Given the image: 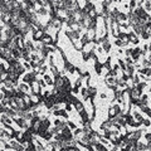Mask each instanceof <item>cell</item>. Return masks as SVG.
Returning <instances> with one entry per match:
<instances>
[{"instance_id": "cell-1", "label": "cell", "mask_w": 151, "mask_h": 151, "mask_svg": "<svg viewBox=\"0 0 151 151\" xmlns=\"http://www.w3.org/2000/svg\"><path fill=\"white\" fill-rule=\"evenodd\" d=\"M45 33L43 32V30H40V29H38L37 32H34V34H33V38H34V40H40L42 38H43V35H44Z\"/></svg>"}, {"instance_id": "cell-2", "label": "cell", "mask_w": 151, "mask_h": 151, "mask_svg": "<svg viewBox=\"0 0 151 151\" xmlns=\"http://www.w3.org/2000/svg\"><path fill=\"white\" fill-rule=\"evenodd\" d=\"M66 69H67V72H69V73H73V72L76 71L74 66H73V64H71L68 61H66Z\"/></svg>"}, {"instance_id": "cell-3", "label": "cell", "mask_w": 151, "mask_h": 151, "mask_svg": "<svg viewBox=\"0 0 151 151\" xmlns=\"http://www.w3.org/2000/svg\"><path fill=\"white\" fill-rule=\"evenodd\" d=\"M74 106H76V108H77V111H78V112H79V113H81V112H82V111H83V110H84V107H83V105H82V103H81V102H79V101H78V102H77V103H76V105H74Z\"/></svg>"}, {"instance_id": "cell-4", "label": "cell", "mask_w": 151, "mask_h": 151, "mask_svg": "<svg viewBox=\"0 0 151 151\" xmlns=\"http://www.w3.org/2000/svg\"><path fill=\"white\" fill-rule=\"evenodd\" d=\"M81 92H82V96L84 97V100H87V98L89 97V93H88V89H87V88H83Z\"/></svg>"}, {"instance_id": "cell-5", "label": "cell", "mask_w": 151, "mask_h": 151, "mask_svg": "<svg viewBox=\"0 0 151 151\" xmlns=\"http://www.w3.org/2000/svg\"><path fill=\"white\" fill-rule=\"evenodd\" d=\"M44 79H45V83L47 84H54V81L49 77V76H44Z\"/></svg>"}, {"instance_id": "cell-6", "label": "cell", "mask_w": 151, "mask_h": 151, "mask_svg": "<svg viewBox=\"0 0 151 151\" xmlns=\"http://www.w3.org/2000/svg\"><path fill=\"white\" fill-rule=\"evenodd\" d=\"M37 13H38V14H42V15H45V14H47V10H45L44 6H40L39 9L37 10Z\"/></svg>"}, {"instance_id": "cell-7", "label": "cell", "mask_w": 151, "mask_h": 151, "mask_svg": "<svg viewBox=\"0 0 151 151\" xmlns=\"http://www.w3.org/2000/svg\"><path fill=\"white\" fill-rule=\"evenodd\" d=\"M4 97H5V92H4V87H3L1 89H0V101H1Z\"/></svg>"}, {"instance_id": "cell-8", "label": "cell", "mask_w": 151, "mask_h": 151, "mask_svg": "<svg viewBox=\"0 0 151 151\" xmlns=\"http://www.w3.org/2000/svg\"><path fill=\"white\" fill-rule=\"evenodd\" d=\"M67 126H68L69 128H72V130H74V128H76V125H74L73 122H71V121H69V122H67Z\"/></svg>"}, {"instance_id": "cell-9", "label": "cell", "mask_w": 151, "mask_h": 151, "mask_svg": "<svg viewBox=\"0 0 151 151\" xmlns=\"http://www.w3.org/2000/svg\"><path fill=\"white\" fill-rule=\"evenodd\" d=\"M135 5H136V1H135V0H131V3H130L131 9H132V8H135Z\"/></svg>"}, {"instance_id": "cell-10", "label": "cell", "mask_w": 151, "mask_h": 151, "mask_svg": "<svg viewBox=\"0 0 151 151\" xmlns=\"http://www.w3.org/2000/svg\"><path fill=\"white\" fill-rule=\"evenodd\" d=\"M150 8H151V3L147 0V1H146V10H150Z\"/></svg>"}, {"instance_id": "cell-11", "label": "cell", "mask_w": 151, "mask_h": 151, "mask_svg": "<svg viewBox=\"0 0 151 151\" xmlns=\"http://www.w3.org/2000/svg\"><path fill=\"white\" fill-rule=\"evenodd\" d=\"M142 123H144L145 126H150V121H149V120H144V121H142Z\"/></svg>"}, {"instance_id": "cell-12", "label": "cell", "mask_w": 151, "mask_h": 151, "mask_svg": "<svg viewBox=\"0 0 151 151\" xmlns=\"http://www.w3.org/2000/svg\"><path fill=\"white\" fill-rule=\"evenodd\" d=\"M73 93H74V94L78 93V87H74V88H73Z\"/></svg>"}, {"instance_id": "cell-13", "label": "cell", "mask_w": 151, "mask_h": 151, "mask_svg": "<svg viewBox=\"0 0 151 151\" xmlns=\"http://www.w3.org/2000/svg\"><path fill=\"white\" fill-rule=\"evenodd\" d=\"M101 97H102V98H106L107 96H106V94H105V93H101Z\"/></svg>"}, {"instance_id": "cell-14", "label": "cell", "mask_w": 151, "mask_h": 151, "mask_svg": "<svg viewBox=\"0 0 151 151\" xmlns=\"http://www.w3.org/2000/svg\"><path fill=\"white\" fill-rule=\"evenodd\" d=\"M0 38H1V29H0Z\"/></svg>"}]
</instances>
